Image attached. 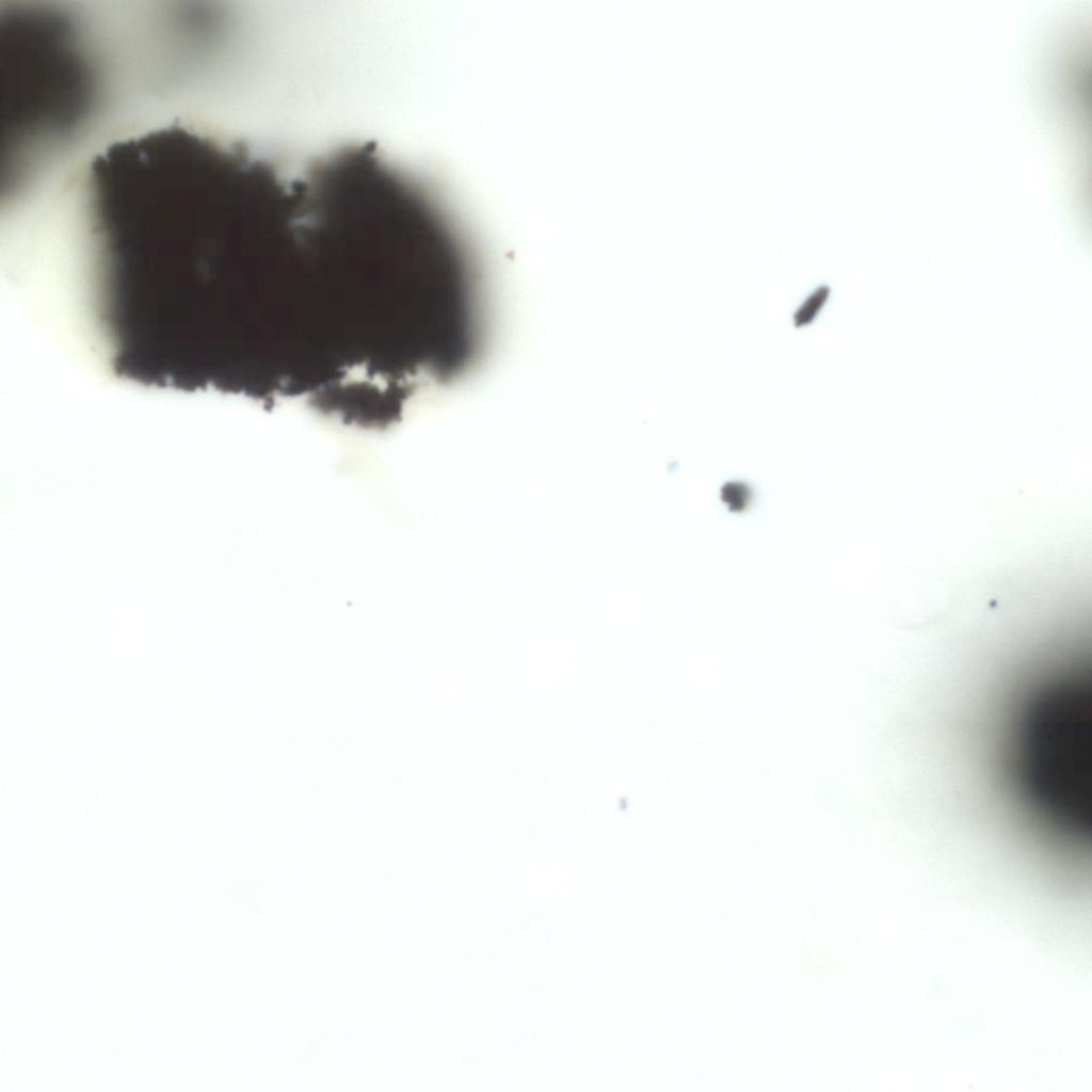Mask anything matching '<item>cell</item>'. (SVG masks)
Listing matches in <instances>:
<instances>
[{
  "mask_svg": "<svg viewBox=\"0 0 1092 1092\" xmlns=\"http://www.w3.org/2000/svg\"><path fill=\"white\" fill-rule=\"evenodd\" d=\"M830 295L831 288L828 285L813 289L796 308L792 315L793 326L803 328L813 324L828 304Z\"/></svg>",
  "mask_w": 1092,
  "mask_h": 1092,
  "instance_id": "2",
  "label": "cell"
},
{
  "mask_svg": "<svg viewBox=\"0 0 1092 1092\" xmlns=\"http://www.w3.org/2000/svg\"><path fill=\"white\" fill-rule=\"evenodd\" d=\"M1015 762L1029 803L1071 832L1092 824V691L1063 682L1039 693L1017 728Z\"/></svg>",
  "mask_w": 1092,
  "mask_h": 1092,
  "instance_id": "1",
  "label": "cell"
}]
</instances>
